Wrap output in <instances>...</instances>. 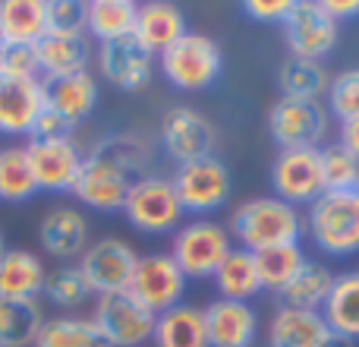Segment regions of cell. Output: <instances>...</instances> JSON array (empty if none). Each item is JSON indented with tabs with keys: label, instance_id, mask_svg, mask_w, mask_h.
I'll return each mask as SVG.
<instances>
[{
	"label": "cell",
	"instance_id": "1",
	"mask_svg": "<svg viewBox=\"0 0 359 347\" xmlns=\"http://www.w3.org/2000/svg\"><path fill=\"white\" fill-rule=\"evenodd\" d=\"M151 152L139 136H107L86 155L73 196L95 211H123L133 183L149 177Z\"/></svg>",
	"mask_w": 359,
	"mask_h": 347
},
{
	"label": "cell",
	"instance_id": "2",
	"mask_svg": "<svg viewBox=\"0 0 359 347\" xmlns=\"http://www.w3.org/2000/svg\"><path fill=\"white\" fill-rule=\"evenodd\" d=\"M299 230H303L299 211L278 196L249 199L230 218V237H236L249 253H262L280 243H299Z\"/></svg>",
	"mask_w": 359,
	"mask_h": 347
},
{
	"label": "cell",
	"instance_id": "3",
	"mask_svg": "<svg viewBox=\"0 0 359 347\" xmlns=\"http://www.w3.org/2000/svg\"><path fill=\"white\" fill-rule=\"evenodd\" d=\"M309 234L316 247L328 256L359 253V190H325L309 205Z\"/></svg>",
	"mask_w": 359,
	"mask_h": 347
},
{
	"label": "cell",
	"instance_id": "4",
	"mask_svg": "<svg viewBox=\"0 0 359 347\" xmlns=\"http://www.w3.org/2000/svg\"><path fill=\"white\" fill-rule=\"evenodd\" d=\"M233 249V237L224 224L208 221V218H196L189 224H180L174 234V262L180 272L189 278H215V272L221 268V262Z\"/></svg>",
	"mask_w": 359,
	"mask_h": 347
},
{
	"label": "cell",
	"instance_id": "5",
	"mask_svg": "<svg viewBox=\"0 0 359 347\" xmlns=\"http://www.w3.org/2000/svg\"><path fill=\"white\" fill-rule=\"evenodd\" d=\"M224 57L215 38L186 32L161 54V73L174 89L183 92H202L221 76Z\"/></svg>",
	"mask_w": 359,
	"mask_h": 347
},
{
	"label": "cell",
	"instance_id": "6",
	"mask_svg": "<svg viewBox=\"0 0 359 347\" xmlns=\"http://www.w3.org/2000/svg\"><path fill=\"white\" fill-rule=\"evenodd\" d=\"M123 215L139 234H177L180 221H183V205L177 199V190L168 177H149L136 180L123 202Z\"/></svg>",
	"mask_w": 359,
	"mask_h": 347
},
{
	"label": "cell",
	"instance_id": "7",
	"mask_svg": "<svg viewBox=\"0 0 359 347\" xmlns=\"http://www.w3.org/2000/svg\"><path fill=\"white\" fill-rule=\"evenodd\" d=\"M155 313L142 306L130 291L101 294L95 300L92 322L104 335L107 347H139L151 338L155 332Z\"/></svg>",
	"mask_w": 359,
	"mask_h": 347
},
{
	"label": "cell",
	"instance_id": "8",
	"mask_svg": "<svg viewBox=\"0 0 359 347\" xmlns=\"http://www.w3.org/2000/svg\"><path fill=\"white\" fill-rule=\"evenodd\" d=\"M136 262H139L136 249L126 240H120V237H101V240L88 243L76 266H79L88 291L95 297H101V294H114V291H130Z\"/></svg>",
	"mask_w": 359,
	"mask_h": 347
},
{
	"label": "cell",
	"instance_id": "9",
	"mask_svg": "<svg viewBox=\"0 0 359 347\" xmlns=\"http://www.w3.org/2000/svg\"><path fill=\"white\" fill-rule=\"evenodd\" d=\"M170 183H174L183 211H192V215H205V211L221 209L230 196V171L215 155L180 164L177 174L170 177Z\"/></svg>",
	"mask_w": 359,
	"mask_h": 347
},
{
	"label": "cell",
	"instance_id": "10",
	"mask_svg": "<svg viewBox=\"0 0 359 347\" xmlns=\"http://www.w3.org/2000/svg\"><path fill=\"white\" fill-rule=\"evenodd\" d=\"M130 294L142 306H149L155 316H161V313L183 303L186 275L180 272V266L170 253L139 256L136 272H133V281H130Z\"/></svg>",
	"mask_w": 359,
	"mask_h": 347
},
{
	"label": "cell",
	"instance_id": "11",
	"mask_svg": "<svg viewBox=\"0 0 359 347\" xmlns=\"http://www.w3.org/2000/svg\"><path fill=\"white\" fill-rule=\"evenodd\" d=\"M274 196L287 205H312L325 192L322 149H284L271 164Z\"/></svg>",
	"mask_w": 359,
	"mask_h": 347
},
{
	"label": "cell",
	"instance_id": "12",
	"mask_svg": "<svg viewBox=\"0 0 359 347\" xmlns=\"http://www.w3.org/2000/svg\"><path fill=\"white\" fill-rule=\"evenodd\" d=\"M284 41L297 60L322 63V57L337 48V22L318 0H293L290 16L284 19Z\"/></svg>",
	"mask_w": 359,
	"mask_h": 347
},
{
	"label": "cell",
	"instance_id": "13",
	"mask_svg": "<svg viewBox=\"0 0 359 347\" xmlns=\"http://www.w3.org/2000/svg\"><path fill=\"white\" fill-rule=\"evenodd\" d=\"M268 130L274 143L284 149H318L328 133V111L322 101H297L278 98L268 114Z\"/></svg>",
	"mask_w": 359,
	"mask_h": 347
},
{
	"label": "cell",
	"instance_id": "14",
	"mask_svg": "<svg viewBox=\"0 0 359 347\" xmlns=\"http://www.w3.org/2000/svg\"><path fill=\"white\" fill-rule=\"evenodd\" d=\"M32 171H35L38 190L41 192H69L79 177V168L86 162L82 149L73 136H54V139H25Z\"/></svg>",
	"mask_w": 359,
	"mask_h": 347
},
{
	"label": "cell",
	"instance_id": "15",
	"mask_svg": "<svg viewBox=\"0 0 359 347\" xmlns=\"http://www.w3.org/2000/svg\"><path fill=\"white\" fill-rule=\"evenodd\" d=\"M48 107V86L38 76L0 70V136H32L38 114Z\"/></svg>",
	"mask_w": 359,
	"mask_h": 347
},
{
	"label": "cell",
	"instance_id": "16",
	"mask_svg": "<svg viewBox=\"0 0 359 347\" xmlns=\"http://www.w3.org/2000/svg\"><path fill=\"white\" fill-rule=\"evenodd\" d=\"M151 70H155V54L136 41V35L117 38V41L98 44V73L120 92H139L149 86Z\"/></svg>",
	"mask_w": 359,
	"mask_h": 347
},
{
	"label": "cell",
	"instance_id": "17",
	"mask_svg": "<svg viewBox=\"0 0 359 347\" xmlns=\"http://www.w3.org/2000/svg\"><path fill=\"white\" fill-rule=\"evenodd\" d=\"M161 145L168 152V158H174L177 164H189L211 155L215 130L192 107H170L168 117L161 120Z\"/></svg>",
	"mask_w": 359,
	"mask_h": 347
},
{
	"label": "cell",
	"instance_id": "18",
	"mask_svg": "<svg viewBox=\"0 0 359 347\" xmlns=\"http://www.w3.org/2000/svg\"><path fill=\"white\" fill-rule=\"evenodd\" d=\"M202 313L211 347H252L259 338V313L243 300L217 297Z\"/></svg>",
	"mask_w": 359,
	"mask_h": 347
},
{
	"label": "cell",
	"instance_id": "19",
	"mask_svg": "<svg viewBox=\"0 0 359 347\" xmlns=\"http://www.w3.org/2000/svg\"><path fill=\"white\" fill-rule=\"evenodd\" d=\"M35 51H38V79L44 86L76 73H86L88 63H92V41H88V35L48 32L35 44Z\"/></svg>",
	"mask_w": 359,
	"mask_h": 347
},
{
	"label": "cell",
	"instance_id": "20",
	"mask_svg": "<svg viewBox=\"0 0 359 347\" xmlns=\"http://www.w3.org/2000/svg\"><path fill=\"white\" fill-rule=\"evenodd\" d=\"M38 243L48 256L73 262L86 253L88 240V218L73 205H57L38 224Z\"/></svg>",
	"mask_w": 359,
	"mask_h": 347
},
{
	"label": "cell",
	"instance_id": "21",
	"mask_svg": "<svg viewBox=\"0 0 359 347\" xmlns=\"http://www.w3.org/2000/svg\"><path fill=\"white\" fill-rule=\"evenodd\" d=\"M136 41L142 44L149 54L161 57L164 51L174 41L186 35V16L177 4H168V0H151V4H142L136 13V29H133Z\"/></svg>",
	"mask_w": 359,
	"mask_h": 347
},
{
	"label": "cell",
	"instance_id": "22",
	"mask_svg": "<svg viewBox=\"0 0 359 347\" xmlns=\"http://www.w3.org/2000/svg\"><path fill=\"white\" fill-rule=\"evenodd\" d=\"M98 79L92 73H76V76H67V79H57V82H48V105L67 120L69 126H79L82 120L92 117V111L98 107Z\"/></svg>",
	"mask_w": 359,
	"mask_h": 347
},
{
	"label": "cell",
	"instance_id": "23",
	"mask_svg": "<svg viewBox=\"0 0 359 347\" xmlns=\"http://www.w3.org/2000/svg\"><path fill=\"white\" fill-rule=\"evenodd\" d=\"M44 281H48V268L41 256H35L32 249L6 247V253L0 256V297H41Z\"/></svg>",
	"mask_w": 359,
	"mask_h": 347
},
{
	"label": "cell",
	"instance_id": "24",
	"mask_svg": "<svg viewBox=\"0 0 359 347\" xmlns=\"http://www.w3.org/2000/svg\"><path fill=\"white\" fill-rule=\"evenodd\" d=\"M48 35V0H0V41L38 44Z\"/></svg>",
	"mask_w": 359,
	"mask_h": 347
},
{
	"label": "cell",
	"instance_id": "25",
	"mask_svg": "<svg viewBox=\"0 0 359 347\" xmlns=\"http://www.w3.org/2000/svg\"><path fill=\"white\" fill-rule=\"evenodd\" d=\"M328 332L322 313L280 306L268 325V347H318Z\"/></svg>",
	"mask_w": 359,
	"mask_h": 347
},
{
	"label": "cell",
	"instance_id": "26",
	"mask_svg": "<svg viewBox=\"0 0 359 347\" xmlns=\"http://www.w3.org/2000/svg\"><path fill=\"white\" fill-rule=\"evenodd\" d=\"M44 325V306L38 297H0V347H32Z\"/></svg>",
	"mask_w": 359,
	"mask_h": 347
},
{
	"label": "cell",
	"instance_id": "27",
	"mask_svg": "<svg viewBox=\"0 0 359 347\" xmlns=\"http://www.w3.org/2000/svg\"><path fill=\"white\" fill-rule=\"evenodd\" d=\"M151 341H155V347H211L208 329H205V313L186 303L161 313L155 319Z\"/></svg>",
	"mask_w": 359,
	"mask_h": 347
},
{
	"label": "cell",
	"instance_id": "28",
	"mask_svg": "<svg viewBox=\"0 0 359 347\" xmlns=\"http://www.w3.org/2000/svg\"><path fill=\"white\" fill-rule=\"evenodd\" d=\"M322 319L331 332L359 341V272H344L334 278V287L322 306Z\"/></svg>",
	"mask_w": 359,
	"mask_h": 347
},
{
	"label": "cell",
	"instance_id": "29",
	"mask_svg": "<svg viewBox=\"0 0 359 347\" xmlns=\"http://www.w3.org/2000/svg\"><path fill=\"white\" fill-rule=\"evenodd\" d=\"M139 4L133 0H88L86 4V35L98 44L133 35Z\"/></svg>",
	"mask_w": 359,
	"mask_h": 347
},
{
	"label": "cell",
	"instance_id": "30",
	"mask_svg": "<svg viewBox=\"0 0 359 347\" xmlns=\"http://www.w3.org/2000/svg\"><path fill=\"white\" fill-rule=\"evenodd\" d=\"M337 275L331 272L322 262H306L299 268V275L290 281V284L280 291V300L290 310H309V313H322L325 300H328L331 287H334Z\"/></svg>",
	"mask_w": 359,
	"mask_h": 347
},
{
	"label": "cell",
	"instance_id": "31",
	"mask_svg": "<svg viewBox=\"0 0 359 347\" xmlns=\"http://www.w3.org/2000/svg\"><path fill=\"white\" fill-rule=\"evenodd\" d=\"M215 284L221 291L224 300H243L249 303V297L262 291V278L255 268V253L243 247H233L230 256L221 262V268L215 272Z\"/></svg>",
	"mask_w": 359,
	"mask_h": 347
},
{
	"label": "cell",
	"instance_id": "32",
	"mask_svg": "<svg viewBox=\"0 0 359 347\" xmlns=\"http://www.w3.org/2000/svg\"><path fill=\"white\" fill-rule=\"evenodd\" d=\"M38 192L41 190H38V180H35V171H32L25 143L0 149V199L19 205V202L35 199Z\"/></svg>",
	"mask_w": 359,
	"mask_h": 347
},
{
	"label": "cell",
	"instance_id": "33",
	"mask_svg": "<svg viewBox=\"0 0 359 347\" xmlns=\"http://www.w3.org/2000/svg\"><path fill=\"white\" fill-rule=\"evenodd\" d=\"M32 347H107V341L92 316H54L44 319Z\"/></svg>",
	"mask_w": 359,
	"mask_h": 347
},
{
	"label": "cell",
	"instance_id": "34",
	"mask_svg": "<svg viewBox=\"0 0 359 347\" xmlns=\"http://www.w3.org/2000/svg\"><path fill=\"white\" fill-rule=\"evenodd\" d=\"M278 86H280V98H297V101H318L322 95H328L331 76L322 63L316 60H287L278 73Z\"/></svg>",
	"mask_w": 359,
	"mask_h": 347
},
{
	"label": "cell",
	"instance_id": "35",
	"mask_svg": "<svg viewBox=\"0 0 359 347\" xmlns=\"http://www.w3.org/2000/svg\"><path fill=\"white\" fill-rule=\"evenodd\" d=\"M306 262L309 259H306L299 243H280V247H268L262 253H255V268H259L262 287L278 291V294L297 278Z\"/></svg>",
	"mask_w": 359,
	"mask_h": 347
},
{
	"label": "cell",
	"instance_id": "36",
	"mask_svg": "<svg viewBox=\"0 0 359 347\" xmlns=\"http://www.w3.org/2000/svg\"><path fill=\"white\" fill-rule=\"evenodd\" d=\"M41 294L54 306H60V310H76V306H82L92 297L79 266H60V268H54V272H48V281H44Z\"/></svg>",
	"mask_w": 359,
	"mask_h": 347
},
{
	"label": "cell",
	"instance_id": "37",
	"mask_svg": "<svg viewBox=\"0 0 359 347\" xmlns=\"http://www.w3.org/2000/svg\"><path fill=\"white\" fill-rule=\"evenodd\" d=\"M322 171H325V190L331 192L359 190V158L350 155L341 143H331L322 149Z\"/></svg>",
	"mask_w": 359,
	"mask_h": 347
},
{
	"label": "cell",
	"instance_id": "38",
	"mask_svg": "<svg viewBox=\"0 0 359 347\" xmlns=\"http://www.w3.org/2000/svg\"><path fill=\"white\" fill-rule=\"evenodd\" d=\"M328 107L341 120L359 117V67L344 70L328 86Z\"/></svg>",
	"mask_w": 359,
	"mask_h": 347
},
{
	"label": "cell",
	"instance_id": "39",
	"mask_svg": "<svg viewBox=\"0 0 359 347\" xmlns=\"http://www.w3.org/2000/svg\"><path fill=\"white\" fill-rule=\"evenodd\" d=\"M48 32L86 35V4L82 0H48Z\"/></svg>",
	"mask_w": 359,
	"mask_h": 347
},
{
	"label": "cell",
	"instance_id": "40",
	"mask_svg": "<svg viewBox=\"0 0 359 347\" xmlns=\"http://www.w3.org/2000/svg\"><path fill=\"white\" fill-rule=\"evenodd\" d=\"M0 70L16 76H38V51L35 44H4Z\"/></svg>",
	"mask_w": 359,
	"mask_h": 347
},
{
	"label": "cell",
	"instance_id": "41",
	"mask_svg": "<svg viewBox=\"0 0 359 347\" xmlns=\"http://www.w3.org/2000/svg\"><path fill=\"white\" fill-rule=\"evenodd\" d=\"M243 10L259 22H284L293 10V0H246Z\"/></svg>",
	"mask_w": 359,
	"mask_h": 347
},
{
	"label": "cell",
	"instance_id": "42",
	"mask_svg": "<svg viewBox=\"0 0 359 347\" xmlns=\"http://www.w3.org/2000/svg\"><path fill=\"white\" fill-rule=\"evenodd\" d=\"M73 133V126L67 124V120L60 117V114L54 111V107H44L41 114H38V120H35V126H32V136H38V139H54V136H69ZM29 136V139H32Z\"/></svg>",
	"mask_w": 359,
	"mask_h": 347
},
{
	"label": "cell",
	"instance_id": "43",
	"mask_svg": "<svg viewBox=\"0 0 359 347\" xmlns=\"http://www.w3.org/2000/svg\"><path fill=\"white\" fill-rule=\"evenodd\" d=\"M318 4H322V10L328 13L334 22L350 19V16H359V0H318Z\"/></svg>",
	"mask_w": 359,
	"mask_h": 347
},
{
	"label": "cell",
	"instance_id": "44",
	"mask_svg": "<svg viewBox=\"0 0 359 347\" xmlns=\"http://www.w3.org/2000/svg\"><path fill=\"white\" fill-rule=\"evenodd\" d=\"M337 143H341L350 155L359 158V117L341 120V139H337Z\"/></svg>",
	"mask_w": 359,
	"mask_h": 347
},
{
	"label": "cell",
	"instance_id": "45",
	"mask_svg": "<svg viewBox=\"0 0 359 347\" xmlns=\"http://www.w3.org/2000/svg\"><path fill=\"white\" fill-rule=\"evenodd\" d=\"M318 347H356V341H350V338L337 335V332H328V335H325V341L318 344Z\"/></svg>",
	"mask_w": 359,
	"mask_h": 347
},
{
	"label": "cell",
	"instance_id": "46",
	"mask_svg": "<svg viewBox=\"0 0 359 347\" xmlns=\"http://www.w3.org/2000/svg\"><path fill=\"white\" fill-rule=\"evenodd\" d=\"M6 253V243H4V234H0V256Z\"/></svg>",
	"mask_w": 359,
	"mask_h": 347
},
{
	"label": "cell",
	"instance_id": "47",
	"mask_svg": "<svg viewBox=\"0 0 359 347\" xmlns=\"http://www.w3.org/2000/svg\"><path fill=\"white\" fill-rule=\"evenodd\" d=\"M0 51H4V41H0Z\"/></svg>",
	"mask_w": 359,
	"mask_h": 347
}]
</instances>
